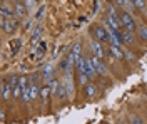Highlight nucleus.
Returning a JSON list of instances; mask_svg holds the SVG:
<instances>
[{
	"label": "nucleus",
	"instance_id": "1",
	"mask_svg": "<svg viewBox=\"0 0 147 124\" xmlns=\"http://www.w3.org/2000/svg\"><path fill=\"white\" fill-rule=\"evenodd\" d=\"M105 27L110 30H115V32H122V22H120V15L115 14V10L109 7L107 10V19H105Z\"/></svg>",
	"mask_w": 147,
	"mask_h": 124
},
{
	"label": "nucleus",
	"instance_id": "2",
	"mask_svg": "<svg viewBox=\"0 0 147 124\" xmlns=\"http://www.w3.org/2000/svg\"><path fill=\"white\" fill-rule=\"evenodd\" d=\"M120 22H122V27L124 30H129V32H137V27H136V22L132 19V15L129 14L127 10H122L120 12Z\"/></svg>",
	"mask_w": 147,
	"mask_h": 124
},
{
	"label": "nucleus",
	"instance_id": "3",
	"mask_svg": "<svg viewBox=\"0 0 147 124\" xmlns=\"http://www.w3.org/2000/svg\"><path fill=\"white\" fill-rule=\"evenodd\" d=\"M94 34H95V37L99 42H107L110 44V30L107 27H104V25H95L94 27Z\"/></svg>",
	"mask_w": 147,
	"mask_h": 124
},
{
	"label": "nucleus",
	"instance_id": "4",
	"mask_svg": "<svg viewBox=\"0 0 147 124\" xmlns=\"http://www.w3.org/2000/svg\"><path fill=\"white\" fill-rule=\"evenodd\" d=\"M90 49H92V56H94V57L104 60V57H105V50H104V47H102V44L99 42V40H94V42L90 44Z\"/></svg>",
	"mask_w": 147,
	"mask_h": 124
},
{
	"label": "nucleus",
	"instance_id": "5",
	"mask_svg": "<svg viewBox=\"0 0 147 124\" xmlns=\"http://www.w3.org/2000/svg\"><path fill=\"white\" fill-rule=\"evenodd\" d=\"M17 27H18V24L13 19H2V30H3V32L12 34V32L17 30Z\"/></svg>",
	"mask_w": 147,
	"mask_h": 124
},
{
	"label": "nucleus",
	"instance_id": "6",
	"mask_svg": "<svg viewBox=\"0 0 147 124\" xmlns=\"http://www.w3.org/2000/svg\"><path fill=\"white\" fill-rule=\"evenodd\" d=\"M85 62H87V69H85V74H87V77H89V79H94V77L97 76V70H95V66H94V59H92V56L90 57H87V60H85Z\"/></svg>",
	"mask_w": 147,
	"mask_h": 124
},
{
	"label": "nucleus",
	"instance_id": "7",
	"mask_svg": "<svg viewBox=\"0 0 147 124\" xmlns=\"http://www.w3.org/2000/svg\"><path fill=\"white\" fill-rule=\"evenodd\" d=\"M92 59H94V66H95L97 74H99V76H105V74H107V67H105V64H104V60L94 57V56H92Z\"/></svg>",
	"mask_w": 147,
	"mask_h": 124
},
{
	"label": "nucleus",
	"instance_id": "8",
	"mask_svg": "<svg viewBox=\"0 0 147 124\" xmlns=\"http://www.w3.org/2000/svg\"><path fill=\"white\" fill-rule=\"evenodd\" d=\"M13 12H15V17H18V19L27 17V7H25L24 3H20V2H17V3L13 5Z\"/></svg>",
	"mask_w": 147,
	"mask_h": 124
},
{
	"label": "nucleus",
	"instance_id": "9",
	"mask_svg": "<svg viewBox=\"0 0 147 124\" xmlns=\"http://www.w3.org/2000/svg\"><path fill=\"white\" fill-rule=\"evenodd\" d=\"M12 96H13V87L10 86L9 82H3V86H2V99L9 101Z\"/></svg>",
	"mask_w": 147,
	"mask_h": 124
},
{
	"label": "nucleus",
	"instance_id": "10",
	"mask_svg": "<svg viewBox=\"0 0 147 124\" xmlns=\"http://www.w3.org/2000/svg\"><path fill=\"white\" fill-rule=\"evenodd\" d=\"M52 74H54L52 64H45L44 69H42V77H44V81H45V82H50V81H52Z\"/></svg>",
	"mask_w": 147,
	"mask_h": 124
},
{
	"label": "nucleus",
	"instance_id": "11",
	"mask_svg": "<svg viewBox=\"0 0 147 124\" xmlns=\"http://www.w3.org/2000/svg\"><path fill=\"white\" fill-rule=\"evenodd\" d=\"M0 15H2V19H15V12L12 9H9L7 3H3L0 7Z\"/></svg>",
	"mask_w": 147,
	"mask_h": 124
},
{
	"label": "nucleus",
	"instance_id": "12",
	"mask_svg": "<svg viewBox=\"0 0 147 124\" xmlns=\"http://www.w3.org/2000/svg\"><path fill=\"white\" fill-rule=\"evenodd\" d=\"M95 96H97V86H95V84H92V82H89V84L85 86V97L94 99Z\"/></svg>",
	"mask_w": 147,
	"mask_h": 124
},
{
	"label": "nucleus",
	"instance_id": "13",
	"mask_svg": "<svg viewBox=\"0 0 147 124\" xmlns=\"http://www.w3.org/2000/svg\"><path fill=\"white\" fill-rule=\"evenodd\" d=\"M109 52L114 56V59H119V60H122V59L125 57V54H124V52H122L119 47H115V45H110V47H109Z\"/></svg>",
	"mask_w": 147,
	"mask_h": 124
},
{
	"label": "nucleus",
	"instance_id": "14",
	"mask_svg": "<svg viewBox=\"0 0 147 124\" xmlns=\"http://www.w3.org/2000/svg\"><path fill=\"white\" fill-rule=\"evenodd\" d=\"M40 91H42V87L40 86H37V84H30V99H32V101L38 99Z\"/></svg>",
	"mask_w": 147,
	"mask_h": 124
},
{
	"label": "nucleus",
	"instance_id": "15",
	"mask_svg": "<svg viewBox=\"0 0 147 124\" xmlns=\"http://www.w3.org/2000/svg\"><path fill=\"white\" fill-rule=\"evenodd\" d=\"M55 96H57L60 101H64L65 97L69 96V91H67V86H65V82H64V84L60 82V86H59V91H57V94H55Z\"/></svg>",
	"mask_w": 147,
	"mask_h": 124
},
{
	"label": "nucleus",
	"instance_id": "16",
	"mask_svg": "<svg viewBox=\"0 0 147 124\" xmlns=\"http://www.w3.org/2000/svg\"><path fill=\"white\" fill-rule=\"evenodd\" d=\"M122 40H124V44H134V34L132 32H129V30H122Z\"/></svg>",
	"mask_w": 147,
	"mask_h": 124
},
{
	"label": "nucleus",
	"instance_id": "17",
	"mask_svg": "<svg viewBox=\"0 0 147 124\" xmlns=\"http://www.w3.org/2000/svg\"><path fill=\"white\" fill-rule=\"evenodd\" d=\"M134 7L140 12H146V7H147V0H132Z\"/></svg>",
	"mask_w": 147,
	"mask_h": 124
},
{
	"label": "nucleus",
	"instance_id": "18",
	"mask_svg": "<svg viewBox=\"0 0 147 124\" xmlns=\"http://www.w3.org/2000/svg\"><path fill=\"white\" fill-rule=\"evenodd\" d=\"M137 34H139V37H140V40L147 42V25H140V27H137Z\"/></svg>",
	"mask_w": 147,
	"mask_h": 124
},
{
	"label": "nucleus",
	"instance_id": "19",
	"mask_svg": "<svg viewBox=\"0 0 147 124\" xmlns=\"http://www.w3.org/2000/svg\"><path fill=\"white\" fill-rule=\"evenodd\" d=\"M49 96H52V92H50V87H49V84H47V86L42 87V91H40V97H42V101L45 102L47 99H49Z\"/></svg>",
	"mask_w": 147,
	"mask_h": 124
},
{
	"label": "nucleus",
	"instance_id": "20",
	"mask_svg": "<svg viewBox=\"0 0 147 124\" xmlns=\"http://www.w3.org/2000/svg\"><path fill=\"white\" fill-rule=\"evenodd\" d=\"M59 86H60V82H59L57 79H52V81L49 82V87H50V92H52V96L57 94V91H59Z\"/></svg>",
	"mask_w": 147,
	"mask_h": 124
},
{
	"label": "nucleus",
	"instance_id": "21",
	"mask_svg": "<svg viewBox=\"0 0 147 124\" xmlns=\"http://www.w3.org/2000/svg\"><path fill=\"white\" fill-rule=\"evenodd\" d=\"M22 101H24V102H30V101H32V99H30V86L22 89Z\"/></svg>",
	"mask_w": 147,
	"mask_h": 124
},
{
	"label": "nucleus",
	"instance_id": "22",
	"mask_svg": "<svg viewBox=\"0 0 147 124\" xmlns=\"http://www.w3.org/2000/svg\"><path fill=\"white\" fill-rule=\"evenodd\" d=\"M80 50H82V45H80V42L74 44V47H72V54L75 56V57H80Z\"/></svg>",
	"mask_w": 147,
	"mask_h": 124
},
{
	"label": "nucleus",
	"instance_id": "23",
	"mask_svg": "<svg viewBox=\"0 0 147 124\" xmlns=\"http://www.w3.org/2000/svg\"><path fill=\"white\" fill-rule=\"evenodd\" d=\"M130 123L132 124H144V119L139 117V116H136V114H132L130 116Z\"/></svg>",
	"mask_w": 147,
	"mask_h": 124
},
{
	"label": "nucleus",
	"instance_id": "24",
	"mask_svg": "<svg viewBox=\"0 0 147 124\" xmlns=\"http://www.w3.org/2000/svg\"><path fill=\"white\" fill-rule=\"evenodd\" d=\"M18 81H20V77H18V76H12V77H10V81H9V84L12 87H17L18 86Z\"/></svg>",
	"mask_w": 147,
	"mask_h": 124
},
{
	"label": "nucleus",
	"instance_id": "25",
	"mask_svg": "<svg viewBox=\"0 0 147 124\" xmlns=\"http://www.w3.org/2000/svg\"><path fill=\"white\" fill-rule=\"evenodd\" d=\"M37 0H24V5L27 7V9H32V7H35Z\"/></svg>",
	"mask_w": 147,
	"mask_h": 124
},
{
	"label": "nucleus",
	"instance_id": "26",
	"mask_svg": "<svg viewBox=\"0 0 147 124\" xmlns=\"http://www.w3.org/2000/svg\"><path fill=\"white\" fill-rule=\"evenodd\" d=\"M22 96V87L17 86V87H13V97H20Z\"/></svg>",
	"mask_w": 147,
	"mask_h": 124
},
{
	"label": "nucleus",
	"instance_id": "27",
	"mask_svg": "<svg viewBox=\"0 0 147 124\" xmlns=\"http://www.w3.org/2000/svg\"><path fill=\"white\" fill-rule=\"evenodd\" d=\"M124 54H125V57L129 59V62H132V60H134V57H136V56H134V54H130V52H124Z\"/></svg>",
	"mask_w": 147,
	"mask_h": 124
},
{
	"label": "nucleus",
	"instance_id": "28",
	"mask_svg": "<svg viewBox=\"0 0 147 124\" xmlns=\"http://www.w3.org/2000/svg\"><path fill=\"white\" fill-rule=\"evenodd\" d=\"M12 2H13V3H17V2H20V0H12Z\"/></svg>",
	"mask_w": 147,
	"mask_h": 124
},
{
	"label": "nucleus",
	"instance_id": "29",
	"mask_svg": "<svg viewBox=\"0 0 147 124\" xmlns=\"http://www.w3.org/2000/svg\"><path fill=\"white\" fill-rule=\"evenodd\" d=\"M117 124H119V123H117Z\"/></svg>",
	"mask_w": 147,
	"mask_h": 124
}]
</instances>
